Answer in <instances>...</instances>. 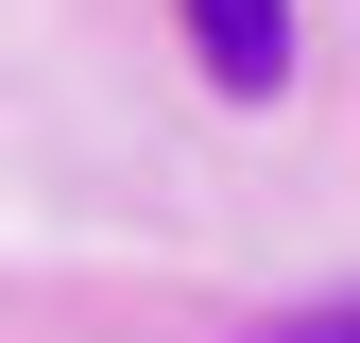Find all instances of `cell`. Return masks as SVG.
I'll list each match as a JSON object with an SVG mask.
<instances>
[{"instance_id":"1","label":"cell","mask_w":360,"mask_h":343,"mask_svg":"<svg viewBox=\"0 0 360 343\" xmlns=\"http://www.w3.org/2000/svg\"><path fill=\"white\" fill-rule=\"evenodd\" d=\"M189 52L223 69V103H275L292 86V0H189Z\"/></svg>"},{"instance_id":"2","label":"cell","mask_w":360,"mask_h":343,"mask_svg":"<svg viewBox=\"0 0 360 343\" xmlns=\"http://www.w3.org/2000/svg\"><path fill=\"white\" fill-rule=\"evenodd\" d=\"M257 343H360V292H326V309H292V326H257Z\"/></svg>"}]
</instances>
